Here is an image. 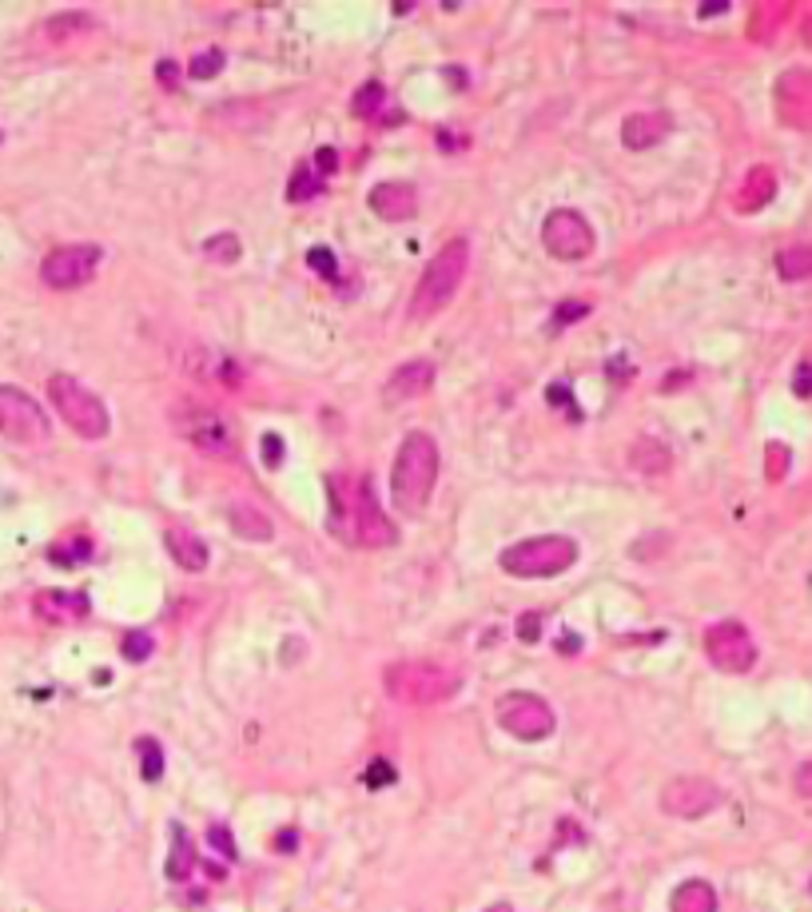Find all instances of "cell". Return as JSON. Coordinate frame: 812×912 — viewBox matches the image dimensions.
<instances>
[{
	"label": "cell",
	"mask_w": 812,
	"mask_h": 912,
	"mask_svg": "<svg viewBox=\"0 0 812 912\" xmlns=\"http://www.w3.org/2000/svg\"><path fill=\"white\" fill-rule=\"evenodd\" d=\"M705 654L725 674H749L757 662V642L741 622H717L705 630Z\"/></svg>",
	"instance_id": "cell-12"
},
{
	"label": "cell",
	"mask_w": 812,
	"mask_h": 912,
	"mask_svg": "<svg viewBox=\"0 0 812 912\" xmlns=\"http://www.w3.org/2000/svg\"><path fill=\"white\" fill-rule=\"evenodd\" d=\"M777 112L789 128L812 132V72L809 69H789L777 80Z\"/></svg>",
	"instance_id": "cell-14"
},
{
	"label": "cell",
	"mask_w": 812,
	"mask_h": 912,
	"mask_svg": "<svg viewBox=\"0 0 812 912\" xmlns=\"http://www.w3.org/2000/svg\"><path fill=\"white\" fill-rule=\"evenodd\" d=\"M239 236L236 231H216V236L204 243V256L211 259V263H223V268H231V263H239Z\"/></svg>",
	"instance_id": "cell-28"
},
{
	"label": "cell",
	"mask_w": 812,
	"mask_h": 912,
	"mask_svg": "<svg viewBox=\"0 0 812 912\" xmlns=\"http://www.w3.org/2000/svg\"><path fill=\"white\" fill-rule=\"evenodd\" d=\"M542 622H545V618L538 614V610H525V614H518V638H522L525 645L538 642V638H542Z\"/></svg>",
	"instance_id": "cell-37"
},
{
	"label": "cell",
	"mask_w": 812,
	"mask_h": 912,
	"mask_svg": "<svg viewBox=\"0 0 812 912\" xmlns=\"http://www.w3.org/2000/svg\"><path fill=\"white\" fill-rule=\"evenodd\" d=\"M669 132H674V116H669V112H662V108L634 112V116H625V124H622V144L634 152H645V148H654V144H662Z\"/></svg>",
	"instance_id": "cell-16"
},
{
	"label": "cell",
	"mask_w": 812,
	"mask_h": 912,
	"mask_svg": "<svg viewBox=\"0 0 812 912\" xmlns=\"http://www.w3.org/2000/svg\"><path fill=\"white\" fill-rule=\"evenodd\" d=\"M466 268H470V239L455 236L450 243L438 248V256L426 263L423 279H418L415 299H410V315L415 319H430L458 296L466 279Z\"/></svg>",
	"instance_id": "cell-3"
},
{
	"label": "cell",
	"mask_w": 812,
	"mask_h": 912,
	"mask_svg": "<svg viewBox=\"0 0 812 912\" xmlns=\"http://www.w3.org/2000/svg\"><path fill=\"white\" fill-rule=\"evenodd\" d=\"M92 32V17H84V12H60V17L44 20L37 29V49H69V44H76V40H84Z\"/></svg>",
	"instance_id": "cell-19"
},
{
	"label": "cell",
	"mask_w": 812,
	"mask_h": 912,
	"mask_svg": "<svg viewBox=\"0 0 812 912\" xmlns=\"http://www.w3.org/2000/svg\"><path fill=\"white\" fill-rule=\"evenodd\" d=\"M308 263H311V271H319L323 279H335L339 276V259L331 256L327 248H311L308 251Z\"/></svg>",
	"instance_id": "cell-36"
},
{
	"label": "cell",
	"mask_w": 812,
	"mask_h": 912,
	"mask_svg": "<svg viewBox=\"0 0 812 912\" xmlns=\"http://www.w3.org/2000/svg\"><path fill=\"white\" fill-rule=\"evenodd\" d=\"M159 80H164V84H176V64H171V60L159 64Z\"/></svg>",
	"instance_id": "cell-45"
},
{
	"label": "cell",
	"mask_w": 812,
	"mask_h": 912,
	"mask_svg": "<svg viewBox=\"0 0 812 912\" xmlns=\"http://www.w3.org/2000/svg\"><path fill=\"white\" fill-rule=\"evenodd\" d=\"M331 495V530L343 542L367 546V550H387L398 542V530L383 510L363 475H331L327 478Z\"/></svg>",
	"instance_id": "cell-1"
},
{
	"label": "cell",
	"mask_w": 812,
	"mask_h": 912,
	"mask_svg": "<svg viewBox=\"0 0 812 912\" xmlns=\"http://www.w3.org/2000/svg\"><path fill=\"white\" fill-rule=\"evenodd\" d=\"M438 466H443V455H438V443L426 431H410V435L398 443L395 466H391V498L403 515H418L430 498L438 483Z\"/></svg>",
	"instance_id": "cell-2"
},
{
	"label": "cell",
	"mask_w": 812,
	"mask_h": 912,
	"mask_svg": "<svg viewBox=\"0 0 812 912\" xmlns=\"http://www.w3.org/2000/svg\"><path fill=\"white\" fill-rule=\"evenodd\" d=\"M315 164H319V176H331V172L339 168V156H335V148H319V156H315Z\"/></svg>",
	"instance_id": "cell-41"
},
{
	"label": "cell",
	"mask_w": 812,
	"mask_h": 912,
	"mask_svg": "<svg viewBox=\"0 0 812 912\" xmlns=\"http://www.w3.org/2000/svg\"><path fill=\"white\" fill-rule=\"evenodd\" d=\"M367 199H371V211H375L378 219H387V224H403V219H410L418 211V191L410 188V184H403V179L375 184Z\"/></svg>",
	"instance_id": "cell-15"
},
{
	"label": "cell",
	"mask_w": 812,
	"mask_h": 912,
	"mask_svg": "<svg viewBox=\"0 0 812 912\" xmlns=\"http://www.w3.org/2000/svg\"><path fill=\"white\" fill-rule=\"evenodd\" d=\"M263 463H268L271 470H275V466L283 463V438H279V435H271V431H268V435H263Z\"/></svg>",
	"instance_id": "cell-39"
},
{
	"label": "cell",
	"mask_w": 812,
	"mask_h": 912,
	"mask_svg": "<svg viewBox=\"0 0 812 912\" xmlns=\"http://www.w3.org/2000/svg\"><path fill=\"white\" fill-rule=\"evenodd\" d=\"M435 363L430 359H406L403 367L387 379V403H403V398H423L435 387Z\"/></svg>",
	"instance_id": "cell-18"
},
{
	"label": "cell",
	"mask_w": 812,
	"mask_h": 912,
	"mask_svg": "<svg viewBox=\"0 0 812 912\" xmlns=\"http://www.w3.org/2000/svg\"><path fill=\"white\" fill-rule=\"evenodd\" d=\"M669 912H717V893L709 881H685L677 884Z\"/></svg>",
	"instance_id": "cell-23"
},
{
	"label": "cell",
	"mask_w": 812,
	"mask_h": 912,
	"mask_svg": "<svg viewBox=\"0 0 812 912\" xmlns=\"http://www.w3.org/2000/svg\"><path fill=\"white\" fill-rule=\"evenodd\" d=\"M196 869V844L184 829H171V857H168V877L171 881H188Z\"/></svg>",
	"instance_id": "cell-25"
},
{
	"label": "cell",
	"mask_w": 812,
	"mask_h": 912,
	"mask_svg": "<svg viewBox=\"0 0 812 912\" xmlns=\"http://www.w3.org/2000/svg\"><path fill=\"white\" fill-rule=\"evenodd\" d=\"M764 475H769V483H781V478L789 475V447H784V443H769V450H764Z\"/></svg>",
	"instance_id": "cell-33"
},
{
	"label": "cell",
	"mask_w": 812,
	"mask_h": 912,
	"mask_svg": "<svg viewBox=\"0 0 812 912\" xmlns=\"http://www.w3.org/2000/svg\"><path fill=\"white\" fill-rule=\"evenodd\" d=\"M0 435L12 443H44L52 435V423L37 398L20 387H0Z\"/></svg>",
	"instance_id": "cell-10"
},
{
	"label": "cell",
	"mask_w": 812,
	"mask_h": 912,
	"mask_svg": "<svg viewBox=\"0 0 812 912\" xmlns=\"http://www.w3.org/2000/svg\"><path fill=\"white\" fill-rule=\"evenodd\" d=\"M100 271V248L96 243H64V248L49 251L40 263V279L52 291H76L92 283Z\"/></svg>",
	"instance_id": "cell-11"
},
{
	"label": "cell",
	"mask_w": 812,
	"mask_h": 912,
	"mask_svg": "<svg viewBox=\"0 0 812 912\" xmlns=\"http://www.w3.org/2000/svg\"><path fill=\"white\" fill-rule=\"evenodd\" d=\"M171 427L184 443L199 450L208 458H236L239 455V438L236 427L228 423V415L204 407V403H176L171 407Z\"/></svg>",
	"instance_id": "cell-6"
},
{
	"label": "cell",
	"mask_w": 812,
	"mask_h": 912,
	"mask_svg": "<svg viewBox=\"0 0 812 912\" xmlns=\"http://www.w3.org/2000/svg\"><path fill=\"white\" fill-rule=\"evenodd\" d=\"M542 243L545 251L554 259H565V263H577V259H590L594 256V228H590V219L582 216V211L574 208H558L545 216L542 224Z\"/></svg>",
	"instance_id": "cell-9"
},
{
	"label": "cell",
	"mask_w": 812,
	"mask_h": 912,
	"mask_svg": "<svg viewBox=\"0 0 812 912\" xmlns=\"http://www.w3.org/2000/svg\"><path fill=\"white\" fill-rule=\"evenodd\" d=\"M777 271H781V279H809L812 276V248H784L781 256H777Z\"/></svg>",
	"instance_id": "cell-29"
},
{
	"label": "cell",
	"mask_w": 812,
	"mask_h": 912,
	"mask_svg": "<svg viewBox=\"0 0 812 912\" xmlns=\"http://www.w3.org/2000/svg\"><path fill=\"white\" fill-rule=\"evenodd\" d=\"M32 610L44 622H84L92 614V602L84 590H40L32 598Z\"/></svg>",
	"instance_id": "cell-17"
},
{
	"label": "cell",
	"mask_w": 812,
	"mask_h": 912,
	"mask_svg": "<svg viewBox=\"0 0 812 912\" xmlns=\"http://www.w3.org/2000/svg\"><path fill=\"white\" fill-rule=\"evenodd\" d=\"M498 725H502L510 737H518V742H542V737L554 734L558 722L545 697L514 690V694L498 697Z\"/></svg>",
	"instance_id": "cell-8"
},
{
	"label": "cell",
	"mask_w": 812,
	"mask_h": 912,
	"mask_svg": "<svg viewBox=\"0 0 812 912\" xmlns=\"http://www.w3.org/2000/svg\"><path fill=\"white\" fill-rule=\"evenodd\" d=\"M585 315H590V303L574 299V303H562V308L554 311V319H550V328L562 331V328H570V323H577V319H585Z\"/></svg>",
	"instance_id": "cell-35"
},
{
	"label": "cell",
	"mask_w": 812,
	"mask_h": 912,
	"mask_svg": "<svg viewBox=\"0 0 812 912\" xmlns=\"http://www.w3.org/2000/svg\"><path fill=\"white\" fill-rule=\"evenodd\" d=\"M486 912H514V909H510V904H490Z\"/></svg>",
	"instance_id": "cell-47"
},
{
	"label": "cell",
	"mask_w": 812,
	"mask_h": 912,
	"mask_svg": "<svg viewBox=\"0 0 812 912\" xmlns=\"http://www.w3.org/2000/svg\"><path fill=\"white\" fill-rule=\"evenodd\" d=\"M804 40H809V44H812V17L804 20Z\"/></svg>",
	"instance_id": "cell-48"
},
{
	"label": "cell",
	"mask_w": 812,
	"mask_h": 912,
	"mask_svg": "<svg viewBox=\"0 0 812 912\" xmlns=\"http://www.w3.org/2000/svg\"><path fill=\"white\" fill-rule=\"evenodd\" d=\"M0 139H4V132H0Z\"/></svg>",
	"instance_id": "cell-49"
},
{
	"label": "cell",
	"mask_w": 812,
	"mask_h": 912,
	"mask_svg": "<svg viewBox=\"0 0 812 912\" xmlns=\"http://www.w3.org/2000/svg\"><path fill=\"white\" fill-rule=\"evenodd\" d=\"M777 196V172L769 168V164H757V168H749V176L741 179V188H737V211H761L769 208Z\"/></svg>",
	"instance_id": "cell-20"
},
{
	"label": "cell",
	"mask_w": 812,
	"mask_h": 912,
	"mask_svg": "<svg viewBox=\"0 0 812 912\" xmlns=\"http://www.w3.org/2000/svg\"><path fill=\"white\" fill-rule=\"evenodd\" d=\"M119 650H124V657H128V662H148L152 650H156V642H152L148 630H132V634H124Z\"/></svg>",
	"instance_id": "cell-32"
},
{
	"label": "cell",
	"mask_w": 812,
	"mask_h": 912,
	"mask_svg": "<svg viewBox=\"0 0 812 912\" xmlns=\"http://www.w3.org/2000/svg\"><path fill=\"white\" fill-rule=\"evenodd\" d=\"M164 542H168V555L176 566H184V570H204L208 566V546H204V538H196L191 530H184V526H171L168 535H164Z\"/></svg>",
	"instance_id": "cell-21"
},
{
	"label": "cell",
	"mask_w": 812,
	"mask_h": 912,
	"mask_svg": "<svg viewBox=\"0 0 812 912\" xmlns=\"http://www.w3.org/2000/svg\"><path fill=\"white\" fill-rule=\"evenodd\" d=\"M89 558H92V538L89 535L60 538V542H52V550H49V562H56V566H76V562H89Z\"/></svg>",
	"instance_id": "cell-26"
},
{
	"label": "cell",
	"mask_w": 812,
	"mask_h": 912,
	"mask_svg": "<svg viewBox=\"0 0 812 912\" xmlns=\"http://www.w3.org/2000/svg\"><path fill=\"white\" fill-rule=\"evenodd\" d=\"M729 4H721V0H714V4H701V17H717V12H725Z\"/></svg>",
	"instance_id": "cell-46"
},
{
	"label": "cell",
	"mask_w": 812,
	"mask_h": 912,
	"mask_svg": "<svg viewBox=\"0 0 812 912\" xmlns=\"http://www.w3.org/2000/svg\"><path fill=\"white\" fill-rule=\"evenodd\" d=\"M49 398L56 415L76 431L80 438H104L112 431L108 407L100 403L96 391H89L80 379L72 375H52L49 379Z\"/></svg>",
	"instance_id": "cell-7"
},
{
	"label": "cell",
	"mask_w": 812,
	"mask_h": 912,
	"mask_svg": "<svg viewBox=\"0 0 812 912\" xmlns=\"http://www.w3.org/2000/svg\"><path fill=\"white\" fill-rule=\"evenodd\" d=\"M383 685H387V694L403 705H438V702H450V697L458 694L462 677H458V670H450V665H443V662L410 657V662L387 665Z\"/></svg>",
	"instance_id": "cell-4"
},
{
	"label": "cell",
	"mask_w": 812,
	"mask_h": 912,
	"mask_svg": "<svg viewBox=\"0 0 812 912\" xmlns=\"http://www.w3.org/2000/svg\"><path fill=\"white\" fill-rule=\"evenodd\" d=\"M295 844H299L295 829H283V833L275 837V849H283V853H295Z\"/></svg>",
	"instance_id": "cell-43"
},
{
	"label": "cell",
	"mask_w": 812,
	"mask_h": 912,
	"mask_svg": "<svg viewBox=\"0 0 812 912\" xmlns=\"http://www.w3.org/2000/svg\"><path fill=\"white\" fill-rule=\"evenodd\" d=\"M219 69H223V52L219 49H204L199 56H191V64H188V72L196 80H211Z\"/></svg>",
	"instance_id": "cell-34"
},
{
	"label": "cell",
	"mask_w": 812,
	"mask_h": 912,
	"mask_svg": "<svg viewBox=\"0 0 812 912\" xmlns=\"http://www.w3.org/2000/svg\"><path fill=\"white\" fill-rule=\"evenodd\" d=\"M231 530H236L239 538H248V542H268V538L275 535L271 518L263 515L259 506H251V502H236V506H231Z\"/></svg>",
	"instance_id": "cell-22"
},
{
	"label": "cell",
	"mask_w": 812,
	"mask_h": 912,
	"mask_svg": "<svg viewBox=\"0 0 812 912\" xmlns=\"http://www.w3.org/2000/svg\"><path fill=\"white\" fill-rule=\"evenodd\" d=\"M458 132H438V144H443V148H466V144H470V139H455Z\"/></svg>",
	"instance_id": "cell-44"
},
{
	"label": "cell",
	"mask_w": 812,
	"mask_h": 912,
	"mask_svg": "<svg viewBox=\"0 0 812 912\" xmlns=\"http://www.w3.org/2000/svg\"><path fill=\"white\" fill-rule=\"evenodd\" d=\"M669 447H665L662 438H637L634 447H629V466L634 470H642V475H662V470H669Z\"/></svg>",
	"instance_id": "cell-24"
},
{
	"label": "cell",
	"mask_w": 812,
	"mask_h": 912,
	"mask_svg": "<svg viewBox=\"0 0 812 912\" xmlns=\"http://www.w3.org/2000/svg\"><path fill=\"white\" fill-rule=\"evenodd\" d=\"M577 562V542L562 535H538L506 546L498 566L514 578H554Z\"/></svg>",
	"instance_id": "cell-5"
},
{
	"label": "cell",
	"mask_w": 812,
	"mask_h": 912,
	"mask_svg": "<svg viewBox=\"0 0 812 912\" xmlns=\"http://www.w3.org/2000/svg\"><path fill=\"white\" fill-rule=\"evenodd\" d=\"M793 391L801 398H812V363H804V367H797L793 375Z\"/></svg>",
	"instance_id": "cell-40"
},
{
	"label": "cell",
	"mask_w": 812,
	"mask_h": 912,
	"mask_svg": "<svg viewBox=\"0 0 812 912\" xmlns=\"http://www.w3.org/2000/svg\"><path fill=\"white\" fill-rule=\"evenodd\" d=\"M208 841H211V849H219V853H223V861H236V841H231L228 825H211Z\"/></svg>",
	"instance_id": "cell-38"
},
{
	"label": "cell",
	"mask_w": 812,
	"mask_h": 912,
	"mask_svg": "<svg viewBox=\"0 0 812 912\" xmlns=\"http://www.w3.org/2000/svg\"><path fill=\"white\" fill-rule=\"evenodd\" d=\"M319 191H323V176H319L315 168H308V164H299V168L291 172L288 199L291 204H308V199H315Z\"/></svg>",
	"instance_id": "cell-27"
},
{
	"label": "cell",
	"mask_w": 812,
	"mask_h": 912,
	"mask_svg": "<svg viewBox=\"0 0 812 912\" xmlns=\"http://www.w3.org/2000/svg\"><path fill=\"white\" fill-rule=\"evenodd\" d=\"M136 749H139V769H144V777L159 781V777H164V749H159V742L156 737H139Z\"/></svg>",
	"instance_id": "cell-31"
},
{
	"label": "cell",
	"mask_w": 812,
	"mask_h": 912,
	"mask_svg": "<svg viewBox=\"0 0 812 912\" xmlns=\"http://www.w3.org/2000/svg\"><path fill=\"white\" fill-rule=\"evenodd\" d=\"M351 104H355V116L371 120V116H378V112H383V104H387V89H383L378 80H367V84L355 92V100H351Z\"/></svg>",
	"instance_id": "cell-30"
},
{
	"label": "cell",
	"mask_w": 812,
	"mask_h": 912,
	"mask_svg": "<svg viewBox=\"0 0 812 912\" xmlns=\"http://www.w3.org/2000/svg\"><path fill=\"white\" fill-rule=\"evenodd\" d=\"M721 801H725V794L709 781V777H674V781L662 789V809L669 817H681V821L714 813Z\"/></svg>",
	"instance_id": "cell-13"
},
{
	"label": "cell",
	"mask_w": 812,
	"mask_h": 912,
	"mask_svg": "<svg viewBox=\"0 0 812 912\" xmlns=\"http://www.w3.org/2000/svg\"><path fill=\"white\" fill-rule=\"evenodd\" d=\"M797 794L812 797V761H804L801 769H797Z\"/></svg>",
	"instance_id": "cell-42"
}]
</instances>
